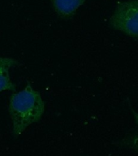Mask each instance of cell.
Masks as SVG:
<instances>
[{
  "mask_svg": "<svg viewBox=\"0 0 138 156\" xmlns=\"http://www.w3.org/2000/svg\"><path fill=\"white\" fill-rule=\"evenodd\" d=\"M8 112L12 122V135L18 137L28 127L41 119L45 102L40 93L28 81L21 91L14 92L10 96Z\"/></svg>",
  "mask_w": 138,
  "mask_h": 156,
  "instance_id": "1",
  "label": "cell"
},
{
  "mask_svg": "<svg viewBox=\"0 0 138 156\" xmlns=\"http://www.w3.org/2000/svg\"><path fill=\"white\" fill-rule=\"evenodd\" d=\"M131 111L132 112H133V116H134V119H135V120H136V124H137L138 125V113H136V112H134V110L131 107Z\"/></svg>",
  "mask_w": 138,
  "mask_h": 156,
  "instance_id": "6",
  "label": "cell"
},
{
  "mask_svg": "<svg viewBox=\"0 0 138 156\" xmlns=\"http://www.w3.org/2000/svg\"><path fill=\"white\" fill-rule=\"evenodd\" d=\"M86 0H51L53 8L58 17L63 20L72 19L78 8Z\"/></svg>",
  "mask_w": 138,
  "mask_h": 156,
  "instance_id": "4",
  "label": "cell"
},
{
  "mask_svg": "<svg viewBox=\"0 0 138 156\" xmlns=\"http://www.w3.org/2000/svg\"><path fill=\"white\" fill-rule=\"evenodd\" d=\"M19 62L10 57H0V92L11 90L15 92L16 85L13 83L10 76V69L19 66Z\"/></svg>",
  "mask_w": 138,
  "mask_h": 156,
  "instance_id": "3",
  "label": "cell"
},
{
  "mask_svg": "<svg viewBox=\"0 0 138 156\" xmlns=\"http://www.w3.org/2000/svg\"><path fill=\"white\" fill-rule=\"evenodd\" d=\"M123 144L124 146H128L134 151H138V133L133 134L131 136H129V137L124 139Z\"/></svg>",
  "mask_w": 138,
  "mask_h": 156,
  "instance_id": "5",
  "label": "cell"
},
{
  "mask_svg": "<svg viewBox=\"0 0 138 156\" xmlns=\"http://www.w3.org/2000/svg\"><path fill=\"white\" fill-rule=\"evenodd\" d=\"M109 24L112 29L138 38V0L119 2Z\"/></svg>",
  "mask_w": 138,
  "mask_h": 156,
  "instance_id": "2",
  "label": "cell"
}]
</instances>
